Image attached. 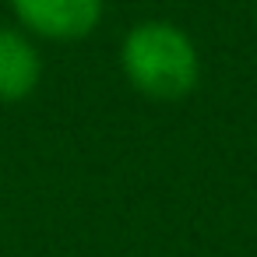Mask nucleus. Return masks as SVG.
<instances>
[{
  "label": "nucleus",
  "instance_id": "f257e3e1",
  "mask_svg": "<svg viewBox=\"0 0 257 257\" xmlns=\"http://www.w3.org/2000/svg\"><path fill=\"white\" fill-rule=\"evenodd\" d=\"M123 81L155 102H176L201 81V53L194 39L169 18H141L120 39Z\"/></svg>",
  "mask_w": 257,
  "mask_h": 257
},
{
  "label": "nucleus",
  "instance_id": "7ed1b4c3",
  "mask_svg": "<svg viewBox=\"0 0 257 257\" xmlns=\"http://www.w3.org/2000/svg\"><path fill=\"white\" fill-rule=\"evenodd\" d=\"M43 50L18 25H0V102H25L43 85Z\"/></svg>",
  "mask_w": 257,
  "mask_h": 257
},
{
  "label": "nucleus",
  "instance_id": "f03ea898",
  "mask_svg": "<svg viewBox=\"0 0 257 257\" xmlns=\"http://www.w3.org/2000/svg\"><path fill=\"white\" fill-rule=\"evenodd\" d=\"M8 8L36 43H81L106 18V0H8Z\"/></svg>",
  "mask_w": 257,
  "mask_h": 257
}]
</instances>
